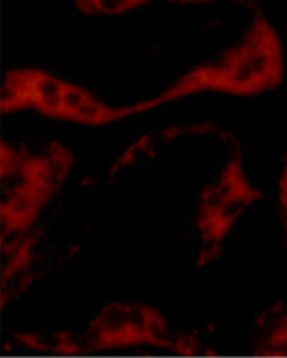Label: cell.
I'll return each instance as SVG.
<instances>
[{
  "label": "cell",
  "instance_id": "7a4b0ae2",
  "mask_svg": "<svg viewBox=\"0 0 287 358\" xmlns=\"http://www.w3.org/2000/svg\"><path fill=\"white\" fill-rule=\"evenodd\" d=\"M278 201H280L281 227H284V236H286V245H287V159H286V165H284V171H281V176H280Z\"/></svg>",
  "mask_w": 287,
  "mask_h": 358
},
{
  "label": "cell",
  "instance_id": "6da1fadb",
  "mask_svg": "<svg viewBox=\"0 0 287 358\" xmlns=\"http://www.w3.org/2000/svg\"><path fill=\"white\" fill-rule=\"evenodd\" d=\"M152 0H75L77 8L87 15H121ZM169 2H214V0H169Z\"/></svg>",
  "mask_w": 287,
  "mask_h": 358
}]
</instances>
